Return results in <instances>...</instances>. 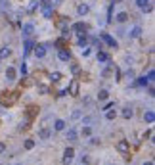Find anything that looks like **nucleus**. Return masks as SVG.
Here are the masks:
<instances>
[{
  "label": "nucleus",
  "instance_id": "nucleus-1",
  "mask_svg": "<svg viewBox=\"0 0 155 165\" xmlns=\"http://www.w3.org/2000/svg\"><path fill=\"white\" fill-rule=\"evenodd\" d=\"M16 100H17V94H16V92H8V90H4L2 96H0V102H2V106H12Z\"/></svg>",
  "mask_w": 155,
  "mask_h": 165
},
{
  "label": "nucleus",
  "instance_id": "nucleus-2",
  "mask_svg": "<svg viewBox=\"0 0 155 165\" xmlns=\"http://www.w3.org/2000/svg\"><path fill=\"white\" fill-rule=\"evenodd\" d=\"M52 13H54V6L48 2V0H44V2H42V16L50 19V17H52Z\"/></svg>",
  "mask_w": 155,
  "mask_h": 165
},
{
  "label": "nucleus",
  "instance_id": "nucleus-3",
  "mask_svg": "<svg viewBox=\"0 0 155 165\" xmlns=\"http://www.w3.org/2000/svg\"><path fill=\"white\" fill-rule=\"evenodd\" d=\"M73 157H75V150L73 148H67L63 152V165H71L73 163Z\"/></svg>",
  "mask_w": 155,
  "mask_h": 165
},
{
  "label": "nucleus",
  "instance_id": "nucleus-4",
  "mask_svg": "<svg viewBox=\"0 0 155 165\" xmlns=\"http://www.w3.org/2000/svg\"><path fill=\"white\" fill-rule=\"evenodd\" d=\"M117 150H119L121 154H128V152H130V142H128V140H119V142H117Z\"/></svg>",
  "mask_w": 155,
  "mask_h": 165
},
{
  "label": "nucleus",
  "instance_id": "nucleus-5",
  "mask_svg": "<svg viewBox=\"0 0 155 165\" xmlns=\"http://www.w3.org/2000/svg\"><path fill=\"white\" fill-rule=\"evenodd\" d=\"M136 6L142 12H151V4H150V0H136Z\"/></svg>",
  "mask_w": 155,
  "mask_h": 165
},
{
  "label": "nucleus",
  "instance_id": "nucleus-6",
  "mask_svg": "<svg viewBox=\"0 0 155 165\" xmlns=\"http://www.w3.org/2000/svg\"><path fill=\"white\" fill-rule=\"evenodd\" d=\"M79 81H71V84H69V88H67V92L71 96H79Z\"/></svg>",
  "mask_w": 155,
  "mask_h": 165
},
{
  "label": "nucleus",
  "instance_id": "nucleus-7",
  "mask_svg": "<svg viewBox=\"0 0 155 165\" xmlns=\"http://www.w3.org/2000/svg\"><path fill=\"white\" fill-rule=\"evenodd\" d=\"M100 37L105 40V42H107V44L109 46H113V48H117V40L113 39V37H111V35H107V33H100Z\"/></svg>",
  "mask_w": 155,
  "mask_h": 165
},
{
  "label": "nucleus",
  "instance_id": "nucleus-8",
  "mask_svg": "<svg viewBox=\"0 0 155 165\" xmlns=\"http://www.w3.org/2000/svg\"><path fill=\"white\" fill-rule=\"evenodd\" d=\"M58 58L61 60V62H69V60H71V52H69V50H59V52H58Z\"/></svg>",
  "mask_w": 155,
  "mask_h": 165
},
{
  "label": "nucleus",
  "instance_id": "nucleus-9",
  "mask_svg": "<svg viewBox=\"0 0 155 165\" xmlns=\"http://www.w3.org/2000/svg\"><path fill=\"white\" fill-rule=\"evenodd\" d=\"M12 56V48L10 46H2L0 48V60H6V58H10Z\"/></svg>",
  "mask_w": 155,
  "mask_h": 165
},
{
  "label": "nucleus",
  "instance_id": "nucleus-10",
  "mask_svg": "<svg viewBox=\"0 0 155 165\" xmlns=\"http://www.w3.org/2000/svg\"><path fill=\"white\" fill-rule=\"evenodd\" d=\"M144 121H146V123H153V121H155V111L153 110H147L146 113H144Z\"/></svg>",
  "mask_w": 155,
  "mask_h": 165
},
{
  "label": "nucleus",
  "instance_id": "nucleus-11",
  "mask_svg": "<svg viewBox=\"0 0 155 165\" xmlns=\"http://www.w3.org/2000/svg\"><path fill=\"white\" fill-rule=\"evenodd\" d=\"M88 12H90L88 4H79V8H77V13H79V16H86Z\"/></svg>",
  "mask_w": 155,
  "mask_h": 165
},
{
  "label": "nucleus",
  "instance_id": "nucleus-12",
  "mask_svg": "<svg viewBox=\"0 0 155 165\" xmlns=\"http://www.w3.org/2000/svg\"><path fill=\"white\" fill-rule=\"evenodd\" d=\"M34 48V56H37V58H44L46 56V48L44 46H33Z\"/></svg>",
  "mask_w": 155,
  "mask_h": 165
},
{
  "label": "nucleus",
  "instance_id": "nucleus-13",
  "mask_svg": "<svg viewBox=\"0 0 155 165\" xmlns=\"http://www.w3.org/2000/svg\"><path fill=\"white\" fill-rule=\"evenodd\" d=\"M33 31H34L33 23H25V25H23V35H25V37H29V35H33Z\"/></svg>",
  "mask_w": 155,
  "mask_h": 165
},
{
  "label": "nucleus",
  "instance_id": "nucleus-14",
  "mask_svg": "<svg viewBox=\"0 0 155 165\" xmlns=\"http://www.w3.org/2000/svg\"><path fill=\"white\" fill-rule=\"evenodd\" d=\"M115 19L119 21V23H124V21L128 19V13H126V12H119L117 16H115Z\"/></svg>",
  "mask_w": 155,
  "mask_h": 165
},
{
  "label": "nucleus",
  "instance_id": "nucleus-15",
  "mask_svg": "<svg viewBox=\"0 0 155 165\" xmlns=\"http://www.w3.org/2000/svg\"><path fill=\"white\" fill-rule=\"evenodd\" d=\"M107 98H109V90L102 88L100 92H98V100H100V102H103V100H107Z\"/></svg>",
  "mask_w": 155,
  "mask_h": 165
},
{
  "label": "nucleus",
  "instance_id": "nucleus-16",
  "mask_svg": "<svg viewBox=\"0 0 155 165\" xmlns=\"http://www.w3.org/2000/svg\"><path fill=\"white\" fill-rule=\"evenodd\" d=\"M54 129H56V131H63V129H65V121H63V119H56Z\"/></svg>",
  "mask_w": 155,
  "mask_h": 165
},
{
  "label": "nucleus",
  "instance_id": "nucleus-17",
  "mask_svg": "<svg viewBox=\"0 0 155 165\" xmlns=\"http://www.w3.org/2000/svg\"><path fill=\"white\" fill-rule=\"evenodd\" d=\"M6 79H8V81H13V79H16V69H13V67L6 69Z\"/></svg>",
  "mask_w": 155,
  "mask_h": 165
},
{
  "label": "nucleus",
  "instance_id": "nucleus-18",
  "mask_svg": "<svg viewBox=\"0 0 155 165\" xmlns=\"http://www.w3.org/2000/svg\"><path fill=\"white\" fill-rule=\"evenodd\" d=\"M115 117H117V111H115V110H111V107H109V110L105 111V119H107V121H113Z\"/></svg>",
  "mask_w": 155,
  "mask_h": 165
},
{
  "label": "nucleus",
  "instance_id": "nucleus-19",
  "mask_svg": "<svg viewBox=\"0 0 155 165\" xmlns=\"http://www.w3.org/2000/svg\"><path fill=\"white\" fill-rule=\"evenodd\" d=\"M73 31L75 33H82V31H86V25H84V23H75L73 25Z\"/></svg>",
  "mask_w": 155,
  "mask_h": 165
},
{
  "label": "nucleus",
  "instance_id": "nucleus-20",
  "mask_svg": "<svg viewBox=\"0 0 155 165\" xmlns=\"http://www.w3.org/2000/svg\"><path fill=\"white\" fill-rule=\"evenodd\" d=\"M140 35H142V27H134V29L130 31V37H132V39H138Z\"/></svg>",
  "mask_w": 155,
  "mask_h": 165
},
{
  "label": "nucleus",
  "instance_id": "nucleus-21",
  "mask_svg": "<svg viewBox=\"0 0 155 165\" xmlns=\"http://www.w3.org/2000/svg\"><path fill=\"white\" fill-rule=\"evenodd\" d=\"M132 115H134V111H132L130 107H124V110H123V117L124 119H132Z\"/></svg>",
  "mask_w": 155,
  "mask_h": 165
},
{
  "label": "nucleus",
  "instance_id": "nucleus-22",
  "mask_svg": "<svg viewBox=\"0 0 155 165\" xmlns=\"http://www.w3.org/2000/svg\"><path fill=\"white\" fill-rule=\"evenodd\" d=\"M59 79H61V73H59V71H54V73H50V81H52V83H58Z\"/></svg>",
  "mask_w": 155,
  "mask_h": 165
},
{
  "label": "nucleus",
  "instance_id": "nucleus-23",
  "mask_svg": "<svg viewBox=\"0 0 155 165\" xmlns=\"http://www.w3.org/2000/svg\"><path fill=\"white\" fill-rule=\"evenodd\" d=\"M33 46H34V44H33V42H31V40H27V42H25V48H23V54L27 56V54H29V52H31V50H33Z\"/></svg>",
  "mask_w": 155,
  "mask_h": 165
},
{
  "label": "nucleus",
  "instance_id": "nucleus-24",
  "mask_svg": "<svg viewBox=\"0 0 155 165\" xmlns=\"http://www.w3.org/2000/svg\"><path fill=\"white\" fill-rule=\"evenodd\" d=\"M38 136H40L42 140H46L48 136H50V131H48V129H40V133H38Z\"/></svg>",
  "mask_w": 155,
  "mask_h": 165
},
{
  "label": "nucleus",
  "instance_id": "nucleus-25",
  "mask_svg": "<svg viewBox=\"0 0 155 165\" xmlns=\"http://www.w3.org/2000/svg\"><path fill=\"white\" fill-rule=\"evenodd\" d=\"M23 146H25V150H33V148H34V140H31V138H27Z\"/></svg>",
  "mask_w": 155,
  "mask_h": 165
},
{
  "label": "nucleus",
  "instance_id": "nucleus-26",
  "mask_svg": "<svg viewBox=\"0 0 155 165\" xmlns=\"http://www.w3.org/2000/svg\"><path fill=\"white\" fill-rule=\"evenodd\" d=\"M107 60H109V56L105 52H98V62H107Z\"/></svg>",
  "mask_w": 155,
  "mask_h": 165
},
{
  "label": "nucleus",
  "instance_id": "nucleus-27",
  "mask_svg": "<svg viewBox=\"0 0 155 165\" xmlns=\"http://www.w3.org/2000/svg\"><path fill=\"white\" fill-rule=\"evenodd\" d=\"M147 83H150V81H147L146 77H138V81H136V84H138V87H146Z\"/></svg>",
  "mask_w": 155,
  "mask_h": 165
},
{
  "label": "nucleus",
  "instance_id": "nucleus-28",
  "mask_svg": "<svg viewBox=\"0 0 155 165\" xmlns=\"http://www.w3.org/2000/svg\"><path fill=\"white\" fill-rule=\"evenodd\" d=\"M77 138V131L75 129H69V133H67V140H75Z\"/></svg>",
  "mask_w": 155,
  "mask_h": 165
},
{
  "label": "nucleus",
  "instance_id": "nucleus-29",
  "mask_svg": "<svg viewBox=\"0 0 155 165\" xmlns=\"http://www.w3.org/2000/svg\"><path fill=\"white\" fill-rule=\"evenodd\" d=\"M38 92H40V94H48L50 90H48V87H46V84H38Z\"/></svg>",
  "mask_w": 155,
  "mask_h": 165
},
{
  "label": "nucleus",
  "instance_id": "nucleus-30",
  "mask_svg": "<svg viewBox=\"0 0 155 165\" xmlns=\"http://www.w3.org/2000/svg\"><path fill=\"white\" fill-rule=\"evenodd\" d=\"M82 134L84 136H90V134H92V129H90V127H82Z\"/></svg>",
  "mask_w": 155,
  "mask_h": 165
},
{
  "label": "nucleus",
  "instance_id": "nucleus-31",
  "mask_svg": "<svg viewBox=\"0 0 155 165\" xmlns=\"http://www.w3.org/2000/svg\"><path fill=\"white\" fill-rule=\"evenodd\" d=\"M86 40H88V39H86V35H81V37H79V44L84 46V44H86Z\"/></svg>",
  "mask_w": 155,
  "mask_h": 165
},
{
  "label": "nucleus",
  "instance_id": "nucleus-32",
  "mask_svg": "<svg viewBox=\"0 0 155 165\" xmlns=\"http://www.w3.org/2000/svg\"><path fill=\"white\" fill-rule=\"evenodd\" d=\"M19 71H21V75H27V66H25V63H21V66H19Z\"/></svg>",
  "mask_w": 155,
  "mask_h": 165
},
{
  "label": "nucleus",
  "instance_id": "nucleus-33",
  "mask_svg": "<svg viewBox=\"0 0 155 165\" xmlns=\"http://www.w3.org/2000/svg\"><path fill=\"white\" fill-rule=\"evenodd\" d=\"M81 115H82V113H81V111H79V110H75V111H73V113H71V117H73V119H79V117H81Z\"/></svg>",
  "mask_w": 155,
  "mask_h": 165
},
{
  "label": "nucleus",
  "instance_id": "nucleus-34",
  "mask_svg": "<svg viewBox=\"0 0 155 165\" xmlns=\"http://www.w3.org/2000/svg\"><path fill=\"white\" fill-rule=\"evenodd\" d=\"M153 77H155V71L151 69L150 73H147V81H150V83H153Z\"/></svg>",
  "mask_w": 155,
  "mask_h": 165
},
{
  "label": "nucleus",
  "instance_id": "nucleus-35",
  "mask_svg": "<svg viewBox=\"0 0 155 165\" xmlns=\"http://www.w3.org/2000/svg\"><path fill=\"white\" fill-rule=\"evenodd\" d=\"M90 52H92V50H90V48H86V46L82 48V56H84V58H86V56H90Z\"/></svg>",
  "mask_w": 155,
  "mask_h": 165
},
{
  "label": "nucleus",
  "instance_id": "nucleus-36",
  "mask_svg": "<svg viewBox=\"0 0 155 165\" xmlns=\"http://www.w3.org/2000/svg\"><path fill=\"white\" fill-rule=\"evenodd\" d=\"M113 106H115L113 102H107V104H105V106H103V111H107V110H109V107H113Z\"/></svg>",
  "mask_w": 155,
  "mask_h": 165
},
{
  "label": "nucleus",
  "instance_id": "nucleus-37",
  "mask_svg": "<svg viewBox=\"0 0 155 165\" xmlns=\"http://www.w3.org/2000/svg\"><path fill=\"white\" fill-rule=\"evenodd\" d=\"M58 96H59V98H63V96H67V88H63V90H59V92H58Z\"/></svg>",
  "mask_w": 155,
  "mask_h": 165
},
{
  "label": "nucleus",
  "instance_id": "nucleus-38",
  "mask_svg": "<svg viewBox=\"0 0 155 165\" xmlns=\"http://www.w3.org/2000/svg\"><path fill=\"white\" fill-rule=\"evenodd\" d=\"M147 92H150V96H155V88L151 87V84H150V88H147Z\"/></svg>",
  "mask_w": 155,
  "mask_h": 165
},
{
  "label": "nucleus",
  "instance_id": "nucleus-39",
  "mask_svg": "<svg viewBox=\"0 0 155 165\" xmlns=\"http://www.w3.org/2000/svg\"><path fill=\"white\" fill-rule=\"evenodd\" d=\"M6 152V144H4V142H0V154H4Z\"/></svg>",
  "mask_w": 155,
  "mask_h": 165
},
{
  "label": "nucleus",
  "instance_id": "nucleus-40",
  "mask_svg": "<svg viewBox=\"0 0 155 165\" xmlns=\"http://www.w3.org/2000/svg\"><path fill=\"white\" fill-rule=\"evenodd\" d=\"M71 71L73 73H79V66H71Z\"/></svg>",
  "mask_w": 155,
  "mask_h": 165
},
{
  "label": "nucleus",
  "instance_id": "nucleus-41",
  "mask_svg": "<svg viewBox=\"0 0 155 165\" xmlns=\"http://www.w3.org/2000/svg\"><path fill=\"white\" fill-rule=\"evenodd\" d=\"M144 165H153V161H144Z\"/></svg>",
  "mask_w": 155,
  "mask_h": 165
},
{
  "label": "nucleus",
  "instance_id": "nucleus-42",
  "mask_svg": "<svg viewBox=\"0 0 155 165\" xmlns=\"http://www.w3.org/2000/svg\"><path fill=\"white\" fill-rule=\"evenodd\" d=\"M111 2H113V4H119V2H121V0H111Z\"/></svg>",
  "mask_w": 155,
  "mask_h": 165
},
{
  "label": "nucleus",
  "instance_id": "nucleus-43",
  "mask_svg": "<svg viewBox=\"0 0 155 165\" xmlns=\"http://www.w3.org/2000/svg\"><path fill=\"white\" fill-rule=\"evenodd\" d=\"M82 165H86V163H82Z\"/></svg>",
  "mask_w": 155,
  "mask_h": 165
}]
</instances>
